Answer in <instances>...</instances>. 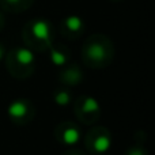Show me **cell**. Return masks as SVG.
I'll return each instance as SVG.
<instances>
[{"label": "cell", "instance_id": "9a60e30c", "mask_svg": "<svg viewBox=\"0 0 155 155\" xmlns=\"http://www.w3.org/2000/svg\"><path fill=\"white\" fill-rule=\"evenodd\" d=\"M8 3H18V2H21V0H7Z\"/></svg>", "mask_w": 155, "mask_h": 155}, {"label": "cell", "instance_id": "30bf717a", "mask_svg": "<svg viewBox=\"0 0 155 155\" xmlns=\"http://www.w3.org/2000/svg\"><path fill=\"white\" fill-rule=\"evenodd\" d=\"M70 99H71L70 94H68L67 91H64V90H60V91H57V93L54 94V101H56L57 105H68Z\"/></svg>", "mask_w": 155, "mask_h": 155}, {"label": "cell", "instance_id": "5b68a950", "mask_svg": "<svg viewBox=\"0 0 155 155\" xmlns=\"http://www.w3.org/2000/svg\"><path fill=\"white\" fill-rule=\"evenodd\" d=\"M106 54V49L104 48V45H101L98 42L87 45V48H86V57H87V60H91L94 63L104 61Z\"/></svg>", "mask_w": 155, "mask_h": 155}, {"label": "cell", "instance_id": "9c48e42d", "mask_svg": "<svg viewBox=\"0 0 155 155\" xmlns=\"http://www.w3.org/2000/svg\"><path fill=\"white\" fill-rule=\"evenodd\" d=\"M51 57H52V61L56 65H63L67 61V56L63 52L57 51V49H51Z\"/></svg>", "mask_w": 155, "mask_h": 155}, {"label": "cell", "instance_id": "8992f818", "mask_svg": "<svg viewBox=\"0 0 155 155\" xmlns=\"http://www.w3.org/2000/svg\"><path fill=\"white\" fill-rule=\"evenodd\" d=\"M33 34L40 41H49L51 38V27L48 22L45 21H37L33 23Z\"/></svg>", "mask_w": 155, "mask_h": 155}, {"label": "cell", "instance_id": "7a4b0ae2", "mask_svg": "<svg viewBox=\"0 0 155 155\" xmlns=\"http://www.w3.org/2000/svg\"><path fill=\"white\" fill-rule=\"evenodd\" d=\"M8 114L12 118V121L18 124H25L34 116V107H33L31 102L27 99H18L10 105Z\"/></svg>", "mask_w": 155, "mask_h": 155}, {"label": "cell", "instance_id": "52a82bcc", "mask_svg": "<svg viewBox=\"0 0 155 155\" xmlns=\"http://www.w3.org/2000/svg\"><path fill=\"white\" fill-rule=\"evenodd\" d=\"M14 56H15V61L21 65H25V67L31 65L34 63V54L27 48H18Z\"/></svg>", "mask_w": 155, "mask_h": 155}, {"label": "cell", "instance_id": "6da1fadb", "mask_svg": "<svg viewBox=\"0 0 155 155\" xmlns=\"http://www.w3.org/2000/svg\"><path fill=\"white\" fill-rule=\"evenodd\" d=\"M99 110L101 107H99L98 102L91 97H83L76 104V116L83 123L90 124L95 121L99 116Z\"/></svg>", "mask_w": 155, "mask_h": 155}, {"label": "cell", "instance_id": "3957f363", "mask_svg": "<svg viewBox=\"0 0 155 155\" xmlns=\"http://www.w3.org/2000/svg\"><path fill=\"white\" fill-rule=\"evenodd\" d=\"M110 143V134L105 128H94L87 135V146L93 150V153H105L109 150Z\"/></svg>", "mask_w": 155, "mask_h": 155}, {"label": "cell", "instance_id": "7c38bea8", "mask_svg": "<svg viewBox=\"0 0 155 155\" xmlns=\"http://www.w3.org/2000/svg\"><path fill=\"white\" fill-rule=\"evenodd\" d=\"M125 155H147V153L140 147H132V148H129L128 153Z\"/></svg>", "mask_w": 155, "mask_h": 155}, {"label": "cell", "instance_id": "5bb4252c", "mask_svg": "<svg viewBox=\"0 0 155 155\" xmlns=\"http://www.w3.org/2000/svg\"><path fill=\"white\" fill-rule=\"evenodd\" d=\"M3 53H4V49H3L2 46H0V59H2V57H3Z\"/></svg>", "mask_w": 155, "mask_h": 155}, {"label": "cell", "instance_id": "4fadbf2b", "mask_svg": "<svg viewBox=\"0 0 155 155\" xmlns=\"http://www.w3.org/2000/svg\"><path fill=\"white\" fill-rule=\"evenodd\" d=\"M65 155H83V153H80V151H70Z\"/></svg>", "mask_w": 155, "mask_h": 155}, {"label": "cell", "instance_id": "2e32d148", "mask_svg": "<svg viewBox=\"0 0 155 155\" xmlns=\"http://www.w3.org/2000/svg\"><path fill=\"white\" fill-rule=\"evenodd\" d=\"M0 21H2V16H0Z\"/></svg>", "mask_w": 155, "mask_h": 155}, {"label": "cell", "instance_id": "277c9868", "mask_svg": "<svg viewBox=\"0 0 155 155\" xmlns=\"http://www.w3.org/2000/svg\"><path fill=\"white\" fill-rule=\"evenodd\" d=\"M56 136L67 146H75L80 139V129L74 123H63L57 127Z\"/></svg>", "mask_w": 155, "mask_h": 155}, {"label": "cell", "instance_id": "8fae6325", "mask_svg": "<svg viewBox=\"0 0 155 155\" xmlns=\"http://www.w3.org/2000/svg\"><path fill=\"white\" fill-rule=\"evenodd\" d=\"M65 74H67V78L64 80L70 84H75V83L80 82V72H78L76 70H68Z\"/></svg>", "mask_w": 155, "mask_h": 155}, {"label": "cell", "instance_id": "ba28073f", "mask_svg": "<svg viewBox=\"0 0 155 155\" xmlns=\"http://www.w3.org/2000/svg\"><path fill=\"white\" fill-rule=\"evenodd\" d=\"M65 25H67V27L71 30V31H79L83 26V22L79 16L72 15V16H68V18L65 19Z\"/></svg>", "mask_w": 155, "mask_h": 155}]
</instances>
